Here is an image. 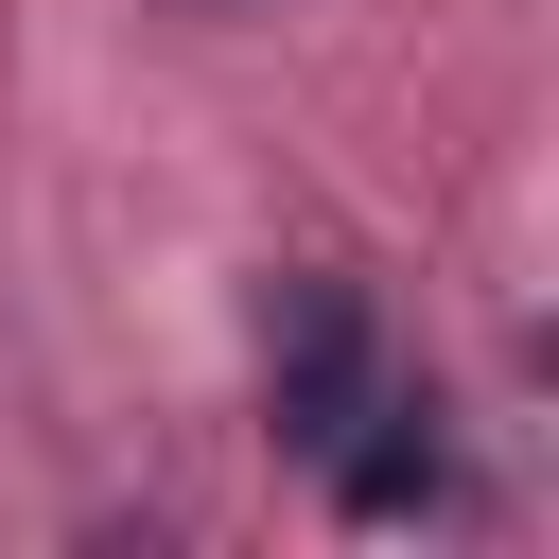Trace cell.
I'll return each mask as SVG.
<instances>
[{
  "label": "cell",
  "mask_w": 559,
  "mask_h": 559,
  "mask_svg": "<svg viewBox=\"0 0 559 559\" xmlns=\"http://www.w3.org/2000/svg\"><path fill=\"white\" fill-rule=\"evenodd\" d=\"M262 384H280V437L332 454V437L384 402V332H367V297H349V280H280V349H262Z\"/></svg>",
  "instance_id": "1"
}]
</instances>
